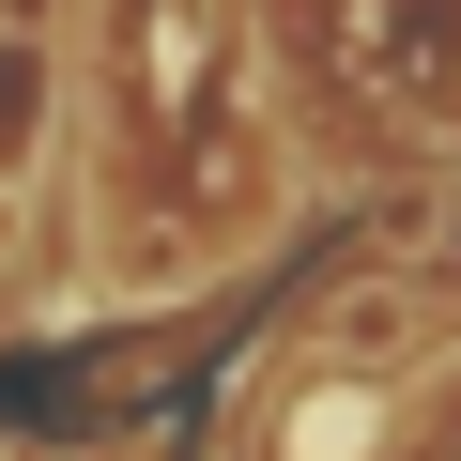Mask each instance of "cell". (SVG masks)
<instances>
[{
  "label": "cell",
  "mask_w": 461,
  "mask_h": 461,
  "mask_svg": "<svg viewBox=\"0 0 461 461\" xmlns=\"http://www.w3.org/2000/svg\"><path fill=\"white\" fill-rule=\"evenodd\" d=\"M62 93H77V47H62V0H0V230H16L62 169Z\"/></svg>",
  "instance_id": "1"
},
{
  "label": "cell",
  "mask_w": 461,
  "mask_h": 461,
  "mask_svg": "<svg viewBox=\"0 0 461 461\" xmlns=\"http://www.w3.org/2000/svg\"><path fill=\"white\" fill-rule=\"evenodd\" d=\"M0 461H32V446H0Z\"/></svg>",
  "instance_id": "2"
}]
</instances>
